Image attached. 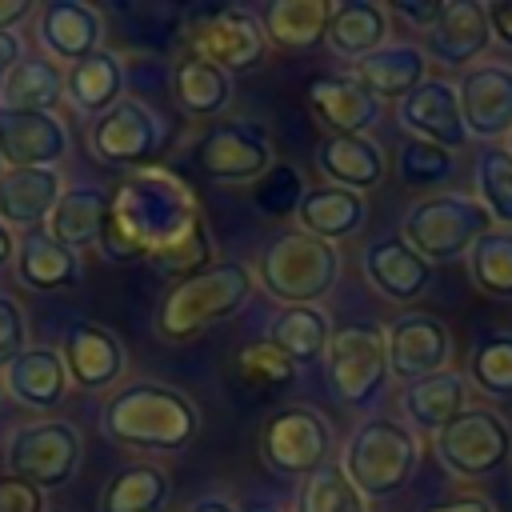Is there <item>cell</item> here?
Listing matches in <instances>:
<instances>
[{"label": "cell", "instance_id": "obj_1", "mask_svg": "<svg viewBox=\"0 0 512 512\" xmlns=\"http://www.w3.org/2000/svg\"><path fill=\"white\" fill-rule=\"evenodd\" d=\"M108 264L148 260L152 272L184 280L212 264V236L200 200L172 168H136L108 192V216L96 240Z\"/></svg>", "mask_w": 512, "mask_h": 512}, {"label": "cell", "instance_id": "obj_2", "mask_svg": "<svg viewBox=\"0 0 512 512\" xmlns=\"http://www.w3.org/2000/svg\"><path fill=\"white\" fill-rule=\"evenodd\" d=\"M100 432L136 452H180L200 432V408L172 384L128 380L100 408Z\"/></svg>", "mask_w": 512, "mask_h": 512}, {"label": "cell", "instance_id": "obj_3", "mask_svg": "<svg viewBox=\"0 0 512 512\" xmlns=\"http://www.w3.org/2000/svg\"><path fill=\"white\" fill-rule=\"evenodd\" d=\"M256 292V272L244 260H212L208 268L172 280V288L160 296L156 308V332L172 344H188L216 328L220 320H232Z\"/></svg>", "mask_w": 512, "mask_h": 512}, {"label": "cell", "instance_id": "obj_4", "mask_svg": "<svg viewBox=\"0 0 512 512\" xmlns=\"http://www.w3.org/2000/svg\"><path fill=\"white\" fill-rule=\"evenodd\" d=\"M336 464L364 500H392L420 468V436L396 416H368L352 428Z\"/></svg>", "mask_w": 512, "mask_h": 512}, {"label": "cell", "instance_id": "obj_5", "mask_svg": "<svg viewBox=\"0 0 512 512\" xmlns=\"http://www.w3.org/2000/svg\"><path fill=\"white\" fill-rule=\"evenodd\" d=\"M256 280L284 308L320 304L340 280V252L304 228H280L256 256Z\"/></svg>", "mask_w": 512, "mask_h": 512}, {"label": "cell", "instance_id": "obj_6", "mask_svg": "<svg viewBox=\"0 0 512 512\" xmlns=\"http://www.w3.org/2000/svg\"><path fill=\"white\" fill-rule=\"evenodd\" d=\"M496 228L492 216L484 212V204L468 192H428L420 196L404 220H400V236L436 268V264H452L464 260L472 252V244Z\"/></svg>", "mask_w": 512, "mask_h": 512}, {"label": "cell", "instance_id": "obj_7", "mask_svg": "<svg viewBox=\"0 0 512 512\" xmlns=\"http://www.w3.org/2000/svg\"><path fill=\"white\" fill-rule=\"evenodd\" d=\"M324 372H328V388L340 404L368 412L384 396V384L392 380L384 328L372 320H352L344 328H332V340L324 352Z\"/></svg>", "mask_w": 512, "mask_h": 512}, {"label": "cell", "instance_id": "obj_8", "mask_svg": "<svg viewBox=\"0 0 512 512\" xmlns=\"http://www.w3.org/2000/svg\"><path fill=\"white\" fill-rule=\"evenodd\" d=\"M84 456V436L72 420L64 416H40L28 420L20 428H12L8 444H4V468L16 480L44 488H60L76 476Z\"/></svg>", "mask_w": 512, "mask_h": 512}, {"label": "cell", "instance_id": "obj_9", "mask_svg": "<svg viewBox=\"0 0 512 512\" xmlns=\"http://www.w3.org/2000/svg\"><path fill=\"white\" fill-rule=\"evenodd\" d=\"M332 456H336V432L308 404L276 408L260 424V460L268 464V472L284 480H308L312 472L332 464Z\"/></svg>", "mask_w": 512, "mask_h": 512}, {"label": "cell", "instance_id": "obj_10", "mask_svg": "<svg viewBox=\"0 0 512 512\" xmlns=\"http://www.w3.org/2000/svg\"><path fill=\"white\" fill-rule=\"evenodd\" d=\"M436 460L456 480H492L512 464V424L496 408H464L432 436Z\"/></svg>", "mask_w": 512, "mask_h": 512}, {"label": "cell", "instance_id": "obj_11", "mask_svg": "<svg viewBox=\"0 0 512 512\" xmlns=\"http://www.w3.org/2000/svg\"><path fill=\"white\" fill-rule=\"evenodd\" d=\"M192 168L212 184H260L276 168V148L264 124L216 120L192 140Z\"/></svg>", "mask_w": 512, "mask_h": 512}, {"label": "cell", "instance_id": "obj_12", "mask_svg": "<svg viewBox=\"0 0 512 512\" xmlns=\"http://www.w3.org/2000/svg\"><path fill=\"white\" fill-rule=\"evenodd\" d=\"M188 52L204 56L208 64L232 72H248L264 60L268 52V36L256 20L252 8L240 4H212V8H196L188 16Z\"/></svg>", "mask_w": 512, "mask_h": 512}, {"label": "cell", "instance_id": "obj_13", "mask_svg": "<svg viewBox=\"0 0 512 512\" xmlns=\"http://www.w3.org/2000/svg\"><path fill=\"white\" fill-rule=\"evenodd\" d=\"M164 136H168V124L136 96H124L116 100L108 112H100L92 124H88V148L100 164H112V168H152V160L160 156L164 148Z\"/></svg>", "mask_w": 512, "mask_h": 512}, {"label": "cell", "instance_id": "obj_14", "mask_svg": "<svg viewBox=\"0 0 512 512\" xmlns=\"http://www.w3.org/2000/svg\"><path fill=\"white\" fill-rule=\"evenodd\" d=\"M456 96H460L468 140L508 144V136H512V64L488 60V64L464 68V76L456 80Z\"/></svg>", "mask_w": 512, "mask_h": 512}, {"label": "cell", "instance_id": "obj_15", "mask_svg": "<svg viewBox=\"0 0 512 512\" xmlns=\"http://www.w3.org/2000/svg\"><path fill=\"white\" fill-rule=\"evenodd\" d=\"M384 340H388V372L400 384L436 376L452 360V332L432 312H400L384 328Z\"/></svg>", "mask_w": 512, "mask_h": 512}, {"label": "cell", "instance_id": "obj_16", "mask_svg": "<svg viewBox=\"0 0 512 512\" xmlns=\"http://www.w3.org/2000/svg\"><path fill=\"white\" fill-rule=\"evenodd\" d=\"M304 96L328 136H368L384 116V104L352 72H320L304 84Z\"/></svg>", "mask_w": 512, "mask_h": 512}, {"label": "cell", "instance_id": "obj_17", "mask_svg": "<svg viewBox=\"0 0 512 512\" xmlns=\"http://www.w3.org/2000/svg\"><path fill=\"white\" fill-rule=\"evenodd\" d=\"M60 360H64L68 384L84 392H104L124 376V344L112 328L96 320H72L64 328Z\"/></svg>", "mask_w": 512, "mask_h": 512}, {"label": "cell", "instance_id": "obj_18", "mask_svg": "<svg viewBox=\"0 0 512 512\" xmlns=\"http://www.w3.org/2000/svg\"><path fill=\"white\" fill-rule=\"evenodd\" d=\"M396 120L408 136L440 144L448 152L468 144V128H464V112H460V96L452 80L428 76L420 88H412L404 100H396Z\"/></svg>", "mask_w": 512, "mask_h": 512}, {"label": "cell", "instance_id": "obj_19", "mask_svg": "<svg viewBox=\"0 0 512 512\" xmlns=\"http://www.w3.org/2000/svg\"><path fill=\"white\" fill-rule=\"evenodd\" d=\"M36 40L52 64H76L104 48V16L84 0H48L36 8Z\"/></svg>", "mask_w": 512, "mask_h": 512}, {"label": "cell", "instance_id": "obj_20", "mask_svg": "<svg viewBox=\"0 0 512 512\" xmlns=\"http://www.w3.org/2000/svg\"><path fill=\"white\" fill-rule=\"evenodd\" d=\"M360 268H364V280L392 304H412L416 296L428 292L432 284V264L400 236H376L364 256H360Z\"/></svg>", "mask_w": 512, "mask_h": 512}, {"label": "cell", "instance_id": "obj_21", "mask_svg": "<svg viewBox=\"0 0 512 512\" xmlns=\"http://www.w3.org/2000/svg\"><path fill=\"white\" fill-rule=\"evenodd\" d=\"M492 48L488 8L480 0H444L440 20L428 28L424 56L448 68H472Z\"/></svg>", "mask_w": 512, "mask_h": 512}, {"label": "cell", "instance_id": "obj_22", "mask_svg": "<svg viewBox=\"0 0 512 512\" xmlns=\"http://www.w3.org/2000/svg\"><path fill=\"white\" fill-rule=\"evenodd\" d=\"M68 144L64 120L52 112H0V156L8 168H56Z\"/></svg>", "mask_w": 512, "mask_h": 512}, {"label": "cell", "instance_id": "obj_23", "mask_svg": "<svg viewBox=\"0 0 512 512\" xmlns=\"http://www.w3.org/2000/svg\"><path fill=\"white\" fill-rule=\"evenodd\" d=\"M68 372H64V360H60V348H48V344H28L8 368H4V392L32 408V412H52L64 404L68 396Z\"/></svg>", "mask_w": 512, "mask_h": 512}, {"label": "cell", "instance_id": "obj_24", "mask_svg": "<svg viewBox=\"0 0 512 512\" xmlns=\"http://www.w3.org/2000/svg\"><path fill=\"white\" fill-rule=\"evenodd\" d=\"M464 408H468V376L464 372H452V368H444L436 376H424L416 384H404V392H400L404 424L416 436L444 432Z\"/></svg>", "mask_w": 512, "mask_h": 512}, {"label": "cell", "instance_id": "obj_25", "mask_svg": "<svg viewBox=\"0 0 512 512\" xmlns=\"http://www.w3.org/2000/svg\"><path fill=\"white\" fill-rule=\"evenodd\" d=\"M64 192L60 168H4L0 176V220L12 228H44Z\"/></svg>", "mask_w": 512, "mask_h": 512}, {"label": "cell", "instance_id": "obj_26", "mask_svg": "<svg viewBox=\"0 0 512 512\" xmlns=\"http://www.w3.org/2000/svg\"><path fill=\"white\" fill-rule=\"evenodd\" d=\"M316 168H320L324 184L364 196L384 180L388 160L372 136H324L316 144Z\"/></svg>", "mask_w": 512, "mask_h": 512}, {"label": "cell", "instance_id": "obj_27", "mask_svg": "<svg viewBox=\"0 0 512 512\" xmlns=\"http://www.w3.org/2000/svg\"><path fill=\"white\" fill-rule=\"evenodd\" d=\"M296 220L308 236H316L324 244H340L364 228L368 196L336 188V184H316V188H304V196L296 204Z\"/></svg>", "mask_w": 512, "mask_h": 512}, {"label": "cell", "instance_id": "obj_28", "mask_svg": "<svg viewBox=\"0 0 512 512\" xmlns=\"http://www.w3.org/2000/svg\"><path fill=\"white\" fill-rule=\"evenodd\" d=\"M256 20L268 36V44L284 52H308L324 44L328 20H332V0H264L256 8Z\"/></svg>", "mask_w": 512, "mask_h": 512}, {"label": "cell", "instance_id": "obj_29", "mask_svg": "<svg viewBox=\"0 0 512 512\" xmlns=\"http://www.w3.org/2000/svg\"><path fill=\"white\" fill-rule=\"evenodd\" d=\"M352 76L384 104V100H404L412 88L428 80V56L420 44H384L372 56L352 64Z\"/></svg>", "mask_w": 512, "mask_h": 512}, {"label": "cell", "instance_id": "obj_30", "mask_svg": "<svg viewBox=\"0 0 512 512\" xmlns=\"http://www.w3.org/2000/svg\"><path fill=\"white\" fill-rule=\"evenodd\" d=\"M16 280L24 288L36 292H52V288H68L80 280V252L64 248L48 228H32L24 236H16Z\"/></svg>", "mask_w": 512, "mask_h": 512}, {"label": "cell", "instance_id": "obj_31", "mask_svg": "<svg viewBox=\"0 0 512 512\" xmlns=\"http://www.w3.org/2000/svg\"><path fill=\"white\" fill-rule=\"evenodd\" d=\"M332 340V316L320 304H296L280 308L268 320V344L292 364V368H312L324 360Z\"/></svg>", "mask_w": 512, "mask_h": 512}, {"label": "cell", "instance_id": "obj_32", "mask_svg": "<svg viewBox=\"0 0 512 512\" xmlns=\"http://www.w3.org/2000/svg\"><path fill=\"white\" fill-rule=\"evenodd\" d=\"M388 32H392V20H388L384 4H376V0H340V4H332V20H328L324 44L340 60L356 64V60L372 56L376 48H384Z\"/></svg>", "mask_w": 512, "mask_h": 512}, {"label": "cell", "instance_id": "obj_33", "mask_svg": "<svg viewBox=\"0 0 512 512\" xmlns=\"http://www.w3.org/2000/svg\"><path fill=\"white\" fill-rule=\"evenodd\" d=\"M64 100L84 112V116H100L108 112L116 100H124V60L108 48L76 60L64 68Z\"/></svg>", "mask_w": 512, "mask_h": 512}, {"label": "cell", "instance_id": "obj_34", "mask_svg": "<svg viewBox=\"0 0 512 512\" xmlns=\"http://www.w3.org/2000/svg\"><path fill=\"white\" fill-rule=\"evenodd\" d=\"M104 216H108V188H100V184H72V188L60 192V200H56V208H52L44 228L64 248L84 252V248H96Z\"/></svg>", "mask_w": 512, "mask_h": 512}, {"label": "cell", "instance_id": "obj_35", "mask_svg": "<svg viewBox=\"0 0 512 512\" xmlns=\"http://www.w3.org/2000/svg\"><path fill=\"white\" fill-rule=\"evenodd\" d=\"M60 100H64V68L52 64L48 56H24L0 88V112H16V116L28 112L56 116Z\"/></svg>", "mask_w": 512, "mask_h": 512}, {"label": "cell", "instance_id": "obj_36", "mask_svg": "<svg viewBox=\"0 0 512 512\" xmlns=\"http://www.w3.org/2000/svg\"><path fill=\"white\" fill-rule=\"evenodd\" d=\"M172 500V480L164 468L156 464H124L116 468L96 500V512H164V504Z\"/></svg>", "mask_w": 512, "mask_h": 512}, {"label": "cell", "instance_id": "obj_37", "mask_svg": "<svg viewBox=\"0 0 512 512\" xmlns=\"http://www.w3.org/2000/svg\"><path fill=\"white\" fill-rule=\"evenodd\" d=\"M172 96L188 116H220L232 104V76L196 52L172 64Z\"/></svg>", "mask_w": 512, "mask_h": 512}, {"label": "cell", "instance_id": "obj_38", "mask_svg": "<svg viewBox=\"0 0 512 512\" xmlns=\"http://www.w3.org/2000/svg\"><path fill=\"white\" fill-rule=\"evenodd\" d=\"M468 260V276L472 284L492 296V300H512V228H488L472 252L464 256Z\"/></svg>", "mask_w": 512, "mask_h": 512}, {"label": "cell", "instance_id": "obj_39", "mask_svg": "<svg viewBox=\"0 0 512 512\" xmlns=\"http://www.w3.org/2000/svg\"><path fill=\"white\" fill-rule=\"evenodd\" d=\"M468 388L512 400V332H484L468 352Z\"/></svg>", "mask_w": 512, "mask_h": 512}, {"label": "cell", "instance_id": "obj_40", "mask_svg": "<svg viewBox=\"0 0 512 512\" xmlns=\"http://www.w3.org/2000/svg\"><path fill=\"white\" fill-rule=\"evenodd\" d=\"M476 200L496 228H512V152L504 144H484L472 168Z\"/></svg>", "mask_w": 512, "mask_h": 512}, {"label": "cell", "instance_id": "obj_41", "mask_svg": "<svg viewBox=\"0 0 512 512\" xmlns=\"http://www.w3.org/2000/svg\"><path fill=\"white\" fill-rule=\"evenodd\" d=\"M292 512H368V500L352 488L344 468L332 460L320 472H312L308 480H300Z\"/></svg>", "mask_w": 512, "mask_h": 512}, {"label": "cell", "instance_id": "obj_42", "mask_svg": "<svg viewBox=\"0 0 512 512\" xmlns=\"http://www.w3.org/2000/svg\"><path fill=\"white\" fill-rule=\"evenodd\" d=\"M396 172H400V184L428 192V188H440L456 176V152L428 144V140H416V136H404L396 148Z\"/></svg>", "mask_w": 512, "mask_h": 512}, {"label": "cell", "instance_id": "obj_43", "mask_svg": "<svg viewBox=\"0 0 512 512\" xmlns=\"http://www.w3.org/2000/svg\"><path fill=\"white\" fill-rule=\"evenodd\" d=\"M232 376H236L244 388H252V392H272V388L292 384L296 368H292L268 340H256V344H244V348L236 352Z\"/></svg>", "mask_w": 512, "mask_h": 512}, {"label": "cell", "instance_id": "obj_44", "mask_svg": "<svg viewBox=\"0 0 512 512\" xmlns=\"http://www.w3.org/2000/svg\"><path fill=\"white\" fill-rule=\"evenodd\" d=\"M28 320H24V308L0 292V372L28 348Z\"/></svg>", "mask_w": 512, "mask_h": 512}, {"label": "cell", "instance_id": "obj_45", "mask_svg": "<svg viewBox=\"0 0 512 512\" xmlns=\"http://www.w3.org/2000/svg\"><path fill=\"white\" fill-rule=\"evenodd\" d=\"M260 184L272 188V192H260V204H264V208H272L276 216L296 212V204H300V196H304V184H300V172H296V168H280V164H276Z\"/></svg>", "mask_w": 512, "mask_h": 512}, {"label": "cell", "instance_id": "obj_46", "mask_svg": "<svg viewBox=\"0 0 512 512\" xmlns=\"http://www.w3.org/2000/svg\"><path fill=\"white\" fill-rule=\"evenodd\" d=\"M0 512H44V492L28 480L0 476Z\"/></svg>", "mask_w": 512, "mask_h": 512}, {"label": "cell", "instance_id": "obj_47", "mask_svg": "<svg viewBox=\"0 0 512 512\" xmlns=\"http://www.w3.org/2000/svg\"><path fill=\"white\" fill-rule=\"evenodd\" d=\"M440 12H444V0H392L388 4V16H400L404 24H412L420 32H428L440 20Z\"/></svg>", "mask_w": 512, "mask_h": 512}, {"label": "cell", "instance_id": "obj_48", "mask_svg": "<svg viewBox=\"0 0 512 512\" xmlns=\"http://www.w3.org/2000/svg\"><path fill=\"white\" fill-rule=\"evenodd\" d=\"M420 512H496V504L488 496H476V492H460V496H444V500H432L424 504Z\"/></svg>", "mask_w": 512, "mask_h": 512}, {"label": "cell", "instance_id": "obj_49", "mask_svg": "<svg viewBox=\"0 0 512 512\" xmlns=\"http://www.w3.org/2000/svg\"><path fill=\"white\" fill-rule=\"evenodd\" d=\"M484 8H488L492 40H500L504 48H512V0H492V4H484Z\"/></svg>", "mask_w": 512, "mask_h": 512}, {"label": "cell", "instance_id": "obj_50", "mask_svg": "<svg viewBox=\"0 0 512 512\" xmlns=\"http://www.w3.org/2000/svg\"><path fill=\"white\" fill-rule=\"evenodd\" d=\"M24 60V40L16 32H0V88L12 76V68Z\"/></svg>", "mask_w": 512, "mask_h": 512}, {"label": "cell", "instance_id": "obj_51", "mask_svg": "<svg viewBox=\"0 0 512 512\" xmlns=\"http://www.w3.org/2000/svg\"><path fill=\"white\" fill-rule=\"evenodd\" d=\"M28 16H32V4L28 0H0V32H12Z\"/></svg>", "mask_w": 512, "mask_h": 512}, {"label": "cell", "instance_id": "obj_52", "mask_svg": "<svg viewBox=\"0 0 512 512\" xmlns=\"http://www.w3.org/2000/svg\"><path fill=\"white\" fill-rule=\"evenodd\" d=\"M188 512H240V508L228 496H200V500H192Z\"/></svg>", "mask_w": 512, "mask_h": 512}, {"label": "cell", "instance_id": "obj_53", "mask_svg": "<svg viewBox=\"0 0 512 512\" xmlns=\"http://www.w3.org/2000/svg\"><path fill=\"white\" fill-rule=\"evenodd\" d=\"M16 260V236H12V228L0 220V268H8Z\"/></svg>", "mask_w": 512, "mask_h": 512}, {"label": "cell", "instance_id": "obj_54", "mask_svg": "<svg viewBox=\"0 0 512 512\" xmlns=\"http://www.w3.org/2000/svg\"><path fill=\"white\" fill-rule=\"evenodd\" d=\"M240 512H280L276 504H268V500H252L248 508H240Z\"/></svg>", "mask_w": 512, "mask_h": 512}, {"label": "cell", "instance_id": "obj_55", "mask_svg": "<svg viewBox=\"0 0 512 512\" xmlns=\"http://www.w3.org/2000/svg\"><path fill=\"white\" fill-rule=\"evenodd\" d=\"M4 168H8V164H4V156H0V176H4Z\"/></svg>", "mask_w": 512, "mask_h": 512}, {"label": "cell", "instance_id": "obj_56", "mask_svg": "<svg viewBox=\"0 0 512 512\" xmlns=\"http://www.w3.org/2000/svg\"><path fill=\"white\" fill-rule=\"evenodd\" d=\"M504 148H508V152H512V136H508V144H504Z\"/></svg>", "mask_w": 512, "mask_h": 512}]
</instances>
